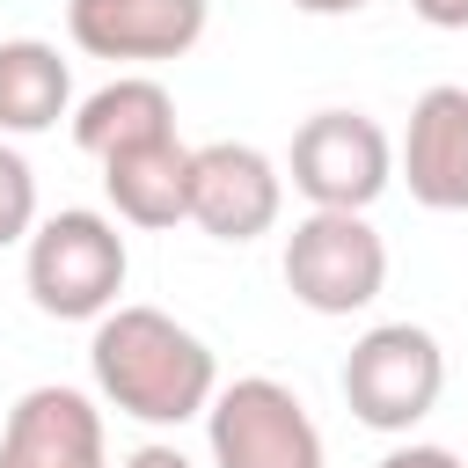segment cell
I'll list each match as a JSON object with an SVG mask.
<instances>
[{"label": "cell", "mask_w": 468, "mask_h": 468, "mask_svg": "<svg viewBox=\"0 0 468 468\" xmlns=\"http://www.w3.org/2000/svg\"><path fill=\"white\" fill-rule=\"evenodd\" d=\"M344 410L373 431H410L439 410L446 388V351L424 322H373L351 351H344Z\"/></svg>", "instance_id": "cell-3"}, {"label": "cell", "mask_w": 468, "mask_h": 468, "mask_svg": "<svg viewBox=\"0 0 468 468\" xmlns=\"http://www.w3.org/2000/svg\"><path fill=\"white\" fill-rule=\"evenodd\" d=\"M117 468H197V461H190L183 446H168V439H146V446H132Z\"/></svg>", "instance_id": "cell-16"}, {"label": "cell", "mask_w": 468, "mask_h": 468, "mask_svg": "<svg viewBox=\"0 0 468 468\" xmlns=\"http://www.w3.org/2000/svg\"><path fill=\"white\" fill-rule=\"evenodd\" d=\"M124 271H132V256H124L117 219L88 212V205L37 219L29 241H22V285H29L37 314H51V322H95V314H110L117 292H124Z\"/></svg>", "instance_id": "cell-2"}, {"label": "cell", "mask_w": 468, "mask_h": 468, "mask_svg": "<svg viewBox=\"0 0 468 468\" xmlns=\"http://www.w3.org/2000/svg\"><path fill=\"white\" fill-rule=\"evenodd\" d=\"M205 446H212V468H322V431H314L307 402L271 373L212 388Z\"/></svg>", "instance_id": "cell-5"}, {"label": "cell", "mask_w": 468, "mask_h": 468, "mask_svg": "<svg viewBox=\"0 0 468 468\" xmlns=\"http://www.w3.org/2000/svg\"><path fill=\"white\" fill-rule=\"evenodd\" d=\"M205 15H212V0H66V37L88 58L161 66L205 37Z\"/></svg>", "instance_id": "cell-8"}, {"label": "cell", "mask_w": 468, "mask_h": 468, "mask_svg": "<svg viewBox=\"0 0 468 468\" xmlns=\"http://www.w3.org/2000/svg\"><path fill=\"white\" fill-rule=\"evenodd\" d=\"M0 468H110V453H102V410L80 388H58V380L29 388L7 410Z\"/></svg>", "instance_id": "cell-10"}, {"label": "cell", "mask_w": 468, "mask_h": 468, "mask_svg": "<svg viewBox=\"0 0 468 468\" xmlns=\"http://www.w3.org/2000/svg\"><path fill=\"white\" fill-rule=\"evenodd\" d=\"M29 227H37V176H29V161L0 139V249L29 241Z\"/></svg>", "instance_id": "cell-14"}, {"label": "cell", "mask_w": 468, "mask_h": 468, "mask_svg": "<svg viewBox=\"0 0 468 468\" xmlns=\"http://www.w3.org/2000/svg\"><path fill=\"white\" fill-rule=\"evenodd\" d=\"M395 168L424 212H468V88L439 80L410 102V132H402Z\"/></svg>", "instance_id": "cell-9"}, {"label": "cell", "mask_w": 468, "mask_h": 468, "mask_svg": "<svg viewBox=\"0 0 468 468\" xmlns=\"http://www.w3.org/2000/svg\"><path fill=\"white\" fill-rule=\"evenodd\" d=\"M292 7H300V15H358L366 0H292Z\"/></svg>", "instance_id": "cell-18"}, {"label": "cell", "mask_w": 468, "mask_h": 468, "mask_svg": "<svg viewBox=\"0 0 468 468\" xmlns=\"http://www.w3.org/2000/svg\"><path fill=\"white\" fill-rule=\"evenodd\" d=\"M380 468H468L461 453H446V446H395V453H380Z\"/></svg>", "instance_id": "cell-15"}, {"label": "cell", "mask_w": 468, "mask_h": 468, "mask_svg": "<svg viewBox=\"0 0 468 468\" xmlns=\"http://www.w3.org/2000/svg\"><path fill=\"white\" fill-rule=\"evenodd\" d=\"M146 139H176V102H168L161 80L117 73V80H102L95 95L73 102V146H80V154L110 161V154L146 146Z\"/></svg>", "instance_id": "cell-12"}, {"label": "cell", "mask_w": 468, "mask_h": 468, "mask_svg": "<svg viewBox=\"0 0 468 468\" xmlns=\"http://www.w3.org/2000/svg\"><path fill=\"white\" fill-rule=\"evenodd\" d=\"M285 292L307 314H358L388 285V241L366 212H307L285 234Z\"/></svg>", "instance_id": "cell-4"}, {"label": "cell", "mask_w": 468, "mask_h": 468, "mask_svg": "<svg viewBox=\"0 0 468 468\" xmlns=\"http://www.w3.org/2000/svg\"><path fill=\"white\" fill-rule=\"evenodd\" d=\"M285 176L314 212H366L395 183V146L366 110H314L292 132Z\"/></svg>", "instance_id": "cell-6"}, {"label": "cell", "mask_w": 468, "mask_h": 468, "mask_svg": "<svg viewBox=\"0 0 468 468\" xmlns=\"http://www.w3.org/2000/svg\"><path fill=\"white\" fill-rule=\"evenodd\" d=\"M88 373H95V395L117 417L154 424V431L205 417V402L219 388L212 344L197 329H183L176 314H161V307H110V314H95Z\"/></svg>", "instance_id": "cell-1"}, {"label": "cell", "mask_w": 468, "mask_h": 468, "mask_svg": "<svg viewBox=\"0 0 468 468\" xmlns=\"http://www.w3.org/2000/svg\"><path fill=\"white\" fill-rule=\"evenodd\" d=\"M58 117H73V66L44 37H7L0 44V132L29 139V132H51Z\"/></svg>", "instance_id": "cell-13"}, {"label": "cell", "mask_w": 468, "mask_h": 468, "mask_svg": "<svg viewBox=\"0 0 468 468\" xmlns=\"http://www.w3.org/2000/svg\"><path fill=\"white\" fill-rule=\"evenodd\" d=\"M102 190H110V212L124 227H176L190 219V146L183 139H146V146H124L102 161Z\"/></svg>", "instance_id": "cell-11"}, {"label": "cell", "mask_w": 468, "mask_h": 468, "mask_svg": "<svg viewBox=\"0 0 468 468\" xmlns=\"http://www.w3.org/2000/svg\"><path fill=\"white\" fill-rule=\"evenodd\" d=\"M417 7V22H431V29H468V0H410Z\"/></svg>", "instance_id": "cell-17"}, {"label": "cell", "mask_w": 468, "mask_h": 468, "mask_svg": "<svg viewBox=\"0 0 468 468\" xmlns=\"http://www.w3.org/2000/svg\"><path fill=\"white\" fill-rule=\"evenodd\" d=\"M278 205H285V176L263 146H249V139L190 146V227L241 249L278 227Z\"/></svg>", "instance_id": "cell-7"}]
</instances>
